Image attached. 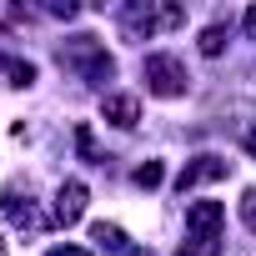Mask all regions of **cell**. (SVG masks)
Returning a JSON list of instances; mask_svg holds the SVG:
<instances>
[{"label": "cell", "instance_id": "cell-14", "mask_svg": "<svg viewBox=\"0 0 256 256\" xmlns=\"http://www.w3.org/2000/svg\"><path fill=\"white\" fill-rule=\"evenodd\" d=\"M46 256H90L86 246H56V251H46Z\"/></svg>", "mask_w": 256, "mask_h": 256}, {"label": "cell", "instance_id": "cell-6", "mask_svg": "<svg viewBox=\"0 0 256 256\" xmlns=\"http://www.w3.org/2000/svg\"><path fill=\"white\" fill-rule=\"evenodd\" d=\"M0 216H6L16 231H46V211L30 201V196H16V191H6V196H0Z\"/></svg>", "mask_w": 256, "mask_h": 256}, {"label": "cell", "instance_id": "cell-3", "mask_svg": "<svg viewBox=\"0 0 256 256\" xmlns=\"http://www.w3.org/2000/svg\"><path fill=\"white\" fill-rule=\"evenodd\" d=\"M141 76H146V90H151V96H161V100H171V96H186V66H181L176 56H166V50L146 56Z\"/></svg>", "mask_w": 256, "mask_h": 256}, {"label": "cell", "instance_id": "cell-9", "mask_svg": "<svg viewBox=\"0 0 256 256\" xmlns=\"http://www.w3.org/2000/svg\"><path fill=\"white\" fill-rule=\"evenodd\" d=\"M90 241H96L100 251H126V231L110 226V221H96V226H90Z\"/></svg>", "mask_w": 256, "mask_h": 256}, {"label": "cell", "instance_id": "cell-15", "mask_svg": "<svg viewBox=\"0 0 256 256\" xmlns=\"http://www.w3.org/2000/svg\"><path fill=\"white\" fill-rule=\"evenodd\" d=\"M246 36H256V6L246 10Z\"/></svg>", "mask_w": 256, "mask_h": 256}, {"label": "cell", "instance_id": "cell-12", "mask_svg": "<svg viewBox=\"0 0 256 256\" xmlns=\"http://www.w3.org/2000/svg\"><path fill=\"white\" fill-rule=\"evenodd\" d=\"M76 146H80V156H86V161H106V156L96 151V136H90V126H76Z\"/></svg>", "mask_w": 256, "mask_h": 256}, {"label": "cell", "instance_id": "cell-11", "mask_svg": "<svg viewBox=\"0 0 256 256\" xmlns=\"http://www.w3.org/2000/svg\"><path fill=\"white\" fill-rule=\"evenodd\" d=\"M221 50H226V30L221 26H206L201 30V56H221Z\"/></svg>", "mask_w": 256, "mask_h": 256}, {"label": "cell", "instance_id": "cell-5", "mask_svg": "<svg viewBox=\"0 0 256 256\" xmlns=\"http://www.w3.org/2000/svg\"><path fill=\"white\" fill-rule=\"evenodd\" d=\"M221 176H231V161H226V156H196V161L181 166L176 191L186 196V191H196V186H206V181H221Z\"/></svg>", "mask_w": 256, "mask_h": 256}, {"label": "cell", "instance_id": "cell-2", "mask_svg": "<svg viewBox=\"0 0 256 256\" xmlns=\"http://www.w3.org/2000/svg\"><path fill=\"white\" fill-rule=\"evenodd\" d=\"M60 60H66L70 70H80V80H90V86L110 80V70H116V60L106 56V46H100L96 36H76V40L60 50Z\"/></svg>", "mask_w": 256, "mask_h": 256}, {"label": "cell", "instance_id": "cell-7", "mask_svg": "<svg viewBox=\"0 0 256 256\" xmlns=\"http://www.w3.org/2000/svg\"><path fill=\"white\" fill-rule=\"evenodd\" d=\"M86 201H90V191H86V181H60V191H56V211H50V221H56V226H76V221L86 216Z\"/></svg>", "mask_w": 256, "mask_h": 256}, {"label": "cell", "instance_id": "cell-4", "mask_svg": "<svg viewBox=\"0 0 256 256\" xmlns=\"http://www.w3.org/2000/svg\"><path fill=\"white\" fill-rule=\"evenodd\" d=\"M120 20L131 26L136 36H156V30H176L186 20V10L181 6H156V0H146V6H126Z\"/></svg>", "mask_w": 256, "mask_h": 256}, {"label": "cell", "instance_id": "cell-17", "mask_svg": "<svg viewBox=\"0 0 256 256\" xmlns=\"http://www.w3.org/2000/svg\"><path fill=\"white\" fill-rule=\"evenodd\" d=\"M126 256H156V251H151V246H146V251H141V246H136V251H126Z\"/></svg>", "mask_w": 256, "mask_h": 256}, {"label": "cell", "instance_id": "cell-1", "mask_svg": "<svg viewBox=\"0 0 256 256\" xmlns=\"http://www.w3.org/2000/svg\"><path fill=\"white\" fill-rule=\"evenodd\" d=\"M221 226H226L221 201H191L186 206V246L176 256H221Z\"/></svg>", "mask_w": 256, "mask_h": 256}, {"label": "cell", "instance_id": "cell-8", "mask_svg": "<svg viewBox=\"0 0 256 256\" xmlns=\"http://www.w3.org/2000/svg\"><path fill=\"white\" fill-rule=\"evenodd\" d=\"M100 116H106L110 126H120V131H131V126L141 120V100H136V96H106V100H100Z\"/></svg>", "mask_w": 256, "mask_h": 256}, {"label": "cell", "instance_id": "cell-18", "mask_svg": "<svg viewBox=\"0 0 256 256\" xmlns=\"http://www.w3.org/2000/svg\"><path fill=\"white\" fill-rule=\"evenodd\" d=\"M0 256H10V251H6V241H0Z\"/></svg>", "mask_w": 256, "mask_h": 256}, {"label": "cell", "instance_id": "cell-13", "mask_svg": "<svg viewBox=\"0 0 256 256\" xmlns=\"http://www.w3.org/2000/svg\"><path fill=\"white\" fill-rule=\"evenodd\" d=\"M241 221H246V231L256 236V186H251V191H241Z\"/></svg>", "mask_w": 256, "mask_h": 256}, {"label": "cell", "instance_id": "cell-10", "mask_svg": "<svg viewBox=\"0 0 256 256\" xmlns=\"http://www.w3.org/2000/svg\"><path fill=\"white\" fill-rule=\"evenodd\" d=\"M136 186H146V191H156L161 181H166V171H161V161H146V166H136V176H131Z\"/></svg>", "mask_w": 256, "mask_h": 256}, {"label": "cell", "instance_id": "cell-16", "mask_svg": "<svg viewBox=\"0 0 256 256\" xmlns=\"http://www.w3.org/2000/svg\"><path fill=\"white\" fill-rule=\"evenodd\" d=\"M246 151L256 156V126H251V131H246Z\"/></svg>", "mask_w": 256, "mask_h": 256}]
</instances>
